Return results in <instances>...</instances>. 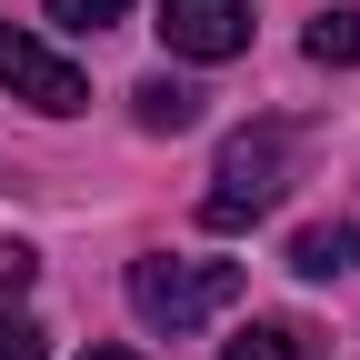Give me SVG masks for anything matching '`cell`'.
<instances>
[{"instance_id": "ba28073f", "label": "cell", "mask_w": 360, "mask_h": 360, "mask_svg": "<svg viewBox=\"0 0 360 360\" xmlns=\"http://www.w3.org/2000/svg\"><path fill=\"white\" fill-rule=\"evenodd\" d=\"M310 350H321V340H310L300 321H250V330L220 350V360H310Z\"/></svg>"}, {"instance_id": "8992f818", "label": "cell", "mask_w": 360, "mask_h": 360, "mask_svg": "<svg viewBox=\"0 0 360 360\" xmlns=\"http://www.w3.org/2000/svg\"><path fill=\"white\" fill-rule=\"evenodd\" d=\"M290 270H300V281H340V270H360V220L300 231V240H290Z\"/></svg>"}, {"instance_id": "3957f363", "label": "cell", "mask_w": 360, "mask_h": 360, "mask_svg": "<svg viewBox=\"0 0 360 360\" xmlns=\"http://www.w3.org/2000/svg\"><path fill=\"white\" fill-rule=\"evenodd\" d=\"M0 90H11V101H30V110H51V120L90 110V70L60 60L51 40H30V30H0Z\"/></svg>"}, {"instance_id": "9c48e42d", "label": "cell", "mask_w": 360, "mask_h": 360, "mask_svg": "<svg viewBox=\"0 0 360 360\" xmlns=\"http://www.w3.org/2000/svg\"><path fill=\"white\" fill-rule=\"evenodd\" d=\"M120 11H130V0H51V20H60V30H110Z\"/></svg>"}, {"instance_id": "8fae6325", "label": "cell", "mask_w": 360, "mask_h": 360, "mask_svg": "<svg viewBox=\"0 0 360 360\" xmlns=\"http://www.w3.org/2000/svg\"><path fill=\"white\" fill-rule=\"evenodd\" d=\"M30 270H40V260H30L20 240H0V300H11V290H30Z\"/></svg>"}, {"instance_id": "6da1fadb", "label": "cell", "mask_w": 360, "mask_h": 360, "mask_svg": "<svg viewBox=\"0 0 360 360\" xmlns=\"http://www.w3.org/2000/svg\"><path fill=\"white\" fill-rule=\"evenodd\" d=\"M290 150H300V130H290V120H250L240 141H220V170H210L200 220H210V231H250V220L290 191Z\"/></svg>"}, {"instance_id": "7a4b0ae2", "label": "cell", "mask_w": 360, "mask_h": 360, "mask_svg": "<svg viewBox=\"0 0 360 360\" xmlns=\"http://www.w3.org/2000/svg\"><path fill=\"white\" fill-rule=\"evenodd\" d=\"M240 300V260H180V250H150V260H130V310H141L150 330H200L220 321V310Z\"/></svg>"}, {"instance_id": "30bf717a", "label": "cell", "mask_w": 360, "mask_h": 360, "mask_svg": "<svg viewBox=\"0 0 360 360\" xmlns=\"http://www.w3.org/2000/svg\"><path fill=\"white\" fill-rule=\"evenodd\" d=\"M0 360H51V340H40V321H20V310H0Z\"/></svg>"}, {"instance_id": "52a82bcc", "label": "cell", "mask_w": 360, "mask_h": 360, "mask_svg": "<svg viewBox=\"0 0 360 360\" xmlns=\"http://www.w3.org/2000/svg\"><path fill=\"white\" fill-rule=\"evenodd\" d=\"M300 51L321 60V70H350V60H360V11H350V0H340V11H321V20L300 30Z\"/></svg>"}, {"instance_id": "7c38bea8", "label": "cell", "mask_w": 360, "mask_h": 360, "mask_svg": "<svg viewBox=\"0 0 360 360\" xmlns=\"http://www.w3.org/2000/svg\"><path fill=\"white\" fill-rule=\"evenodd\" d=\"M90 360H141V350H90Z\"/></svg>"}, {"instance_id": "277c9868", "label": "cell", "mask_w": 360, "mask_h": 360, "mask_svg": "<svg viewBox=\"0 0 360 360\" xmlns=\"http://www.w3.org/2000/svg\"><path fill=\"white\" fill-rule=\"evenodd\" d=\"M160 40L180 60H240L250 51V0H160Z\"/></svg>"}, {"instance_id": "5b68a950", "label": "cell", "mask_w": 360, "mask_h": 360, "mask_svg": "<svg viewBox=\"0 0 360 360\" xmlns=\"http://www.w3.org/2000/svg\"><path fill=\"white\" fill-rule=\"evenodd\" d=\"M130 120H141L150 141H180V130H200V90L170 80V70H150L141 90H130Z\"/></svg>"}]
</instances>
